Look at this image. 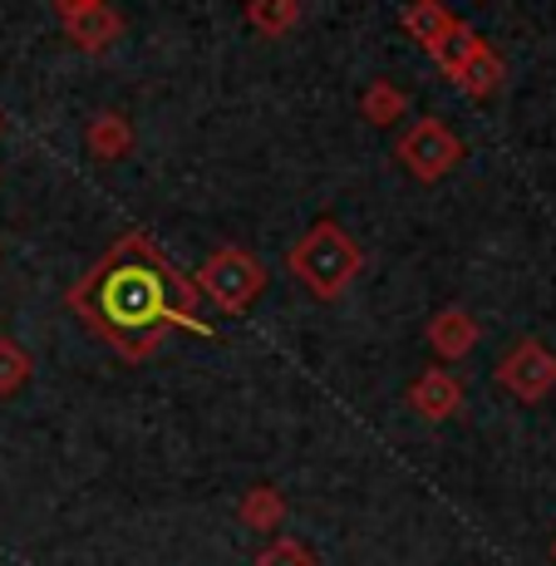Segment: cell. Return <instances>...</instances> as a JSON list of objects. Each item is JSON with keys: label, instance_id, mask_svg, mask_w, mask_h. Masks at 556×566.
<instances>
[{"label": "cell", "instance_id": "cell-1", "mask_svg": "<svg viewBox=\"0 0 556 566\" xmlns=\"http://www.w3.org/2000/svg\"><path fill=\"white\" fill-rule=\"evenodd\" d=\"M64 306L80 315L104 345H114L128 365L153 360L168 331H192L212 340L202 321V296L192 276H182L168 256L153 247L148 232H124L108 252L64 291Z\"/></svg>", "mask_w": 556, "mask_h": 566}, {"label": "cell", "instance_id": "cell-2", "mask_svg": "<svg viewBox=\"0 0 556 566\" xmlns=\"http://www.w3.org/2000/svg\"><path fill=\"white\" fill-rule=\"evenodd\" d=\"M359 271H365V252H359V242L335 217H321V222L291 247V276L321 301H340Z\"/></svg>", "mask_w": 556, "mask_h": 566}, {"label": "cell", "instance_id": "cell-3", "mask_svg": "<svg viewBox=\"0 0 556 566\" xmlns=\"http://www.w3.org/2000/svg\"><path fill=\"white\" fill-rule=\"evenodd\" d=\"M192 286H198V296H207L217 311L246 315L252 301L266 291V266H261L246 247H217V252L202 261L198 276H192Z\"/></svg>", "mask_w": 556, "mask_h": 566}, {"label": "cell", "instance_id": "cell-4", "mask_svg": "<svg viewBox=\"0 0 556 566\" xmlns=\"http://www.w3.org/2000/svg\"><path fill=\"white\" fill-rule=\"evenodd\" d=\"M395 158L405 163L409 178L439 182V178H449L458 163H463V138H458L443 118H413L405 134H399Z\"/></svg>", "mask_w": 556, "mask_h": 566}, {"label": "cell", "instance_id": "cell-5", "mask_svg": "<svg viewBox=\"0 0 556 566\" xmlns=\"http://www.w3.org/2000/svg\"><path fill=\"white\" fill-rule=\"evenodd\" d=\"M497 385H503L512 399H522V405H542L556 389V355L542 340H517L503 360H497Z\"/></svg>", "mask_w": 556, "mask_h": 566}, {"label": "cell", "instance_id": "cell-6", "mask_svg": "<svg viewBox=\"0 0 556 566\" xmlns=\"http://www.w3.org/2000/svg\"><path fill=\"white\" fill-rule=\"evenodd\" d=\"M54 15L64 25V40L84 54H104L124 35V15L104 0H54Z\"/></svg>", "mask_w": 556, "mask_h": 566}, {"label": "cell", "instance_id": "cell-7", "mask_svg": "<svg viewBox=\"0 0 556 566\" xmlns=\"http://www.w3.org/2000/svg\"><path fill=\"white\" fill-rule=\"evenodd\" d=\"M458 405H463V379L449 375V369H423L419 379L409 385V409L419 413V419H429V423H443V419H453Z\"/></svg>", "mask_w": 556, "mask_h": 566}, {"label": "cell", "instance_id": "cell-8", "mask_svg": "<svg viewBox=\"0 0 556 566\" xmlns=\"http://www.w3.org/2000/svg\"><path fill=\"white\" fill-rule=\"evenodd\" d=\"M423 340H429V350L439 355V360H463V355L478 345V321L463 306H443L439 315H429Z\"/></svg>", "mask_w": 556, "mask_h": 566}, {"label": "cell", "instance_id": "cell-9", "mask_svg": "<svg viewBox=\"0 0 556 566\" xmlns=\"http://www.w3.org/2000/svg\"><path fill=\"white\" fill-rule=\"evenodd\" d=\"M503 74L507 70H503V60H497V50L487 45V40H478V45L468 50V60L458 64L449 80L468 94V99H493V94L503 90Z\"/></svg>", "mask_w": 556, "mask_h": 566}, {"label": "cell", "instance_id": "cell-10", "mask_svg": "<svg viewBox=\"0 0 556 566\" xmlns=\"http://www.w3.org/2000/svg\"><path fill=\"white\" fill-rule=\"evenodd\" d=\"M84 148H90L99 163H118L134 154V124H128L118 108H104V114L90 118V128H84Z\"/></svg>", "mask_w": 556, "mask_h": 566}, {"label": "cell", "instance_id": "cell-11", "mask_svg": "<svg viewBox=\"0 0 556 566\" xmlns=\"http://www.w3.org/2000/svg\"><path fill=\"white\" fill-rule=\"evenodd\" d=\"M399 25L409 30V40H419L423 50H439L443 45V35L458 25V15L449 6H439V0H419V6H405L399 10Z\"/></svg>", "mask_w": 556, "mask_h": 566}, {"label": "cell", "instance_id": "cell-12", "mask_svg": "<svg viewBox=\"0 0 556 566\" xmlns=\"http://www.w3.org/2000/svg\"><path fill=\"white\" fill-rule=\"evenodd\" d=\"M359 114H365L375 128H389L409 114V94L399 90L395 80H369L365 94H359Z\"/></svg>", "mask_w": 556, "mask_h": 566}, {"label": "cell", "instance_id": "cell-13", "mask_svg": "<svg viewBox=\"0 0 556 566\" xmlns=\"http://www.w3.org/2000/svg\"><path fill=\"white\" fill-rule=\"evenodd\" d=\"M242 20L256 30V35L281 40L301 25V0H252V6L242 10Z\"/></svg>", "mask_w": 556, "mask_h": 566}, {"label": "cell", "instance_id": "cell-14", "mask_svg": "<svg viewBox=\"0 0 556 566\" xmlns=\"http://www.w3.org/2000/svg\"><path fill=\"white\" fill-rule=\"evenodd\" d=\"M237 517H242L246 527H256V532H271V527H281V517H286V497H281L271 483H256V488H246L242 493Z\"/></svg>", "mask_w": 556, "mask_h": 566}, {"label": "cell", "instance_id": "cell-15", "mask_svg": "<svg viewBox=\"0 0 556 566\" xmlns=\"http://www.w3.org/2000/svg\"><path fill=\"white\" fill-rule=\"evenodd\" d=\"M30 385V355L10 335H0V399H15Z\"/></svg>", "mask_w": 556, "mask_h": 566}, {"label": "cell", "instance_id": "cell-16", "mask_svg": "<svg viewBox=\"0 0 556 566\" xmlns=\"http://www.w3.org/2000/svg\"><path fill=\"white\" fill-rule=\"evenodd\" d=\"M256 566H321V557H315L305 542L281 537V542H271V547L256 552Z\"/></svg>", "mask_w": 556, "mask_h": 566}, {"label": "cell", "instance_id": "cell-17", "mask_svg": "<svg viewBox=\"0 0 556 566\" xmlns=\"http://www.w3.org/2000/svg\"><path fill=\"white\" fill-rule=\"evenodd\" d=\"M552 562H556V542H552Z\"/></svg>", "mask_w": 556, "mask_h": 566}, {"label": "cell", "instance_id": "cell-18", "mask_svg": "<svg viewBox=\"0 0 556 566\" xmlns=\"http://www.w3.org/2000/svg\"><path fill=\"white\" fill-rule=\"evenodd\" d=\"M0 128H6V118H0Z\"/></svg>", "mask_w": 556, "mask_h": 566}]
</instances>
